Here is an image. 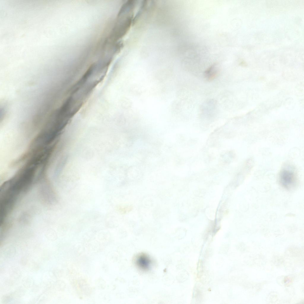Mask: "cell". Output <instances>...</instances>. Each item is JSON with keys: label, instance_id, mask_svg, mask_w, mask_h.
<instances>
[{"label": "cell", "instance_id": "obj_1", "mask_svg": "<svg viewBox=\"0 0 304 304\" xmlns=\"http://www.w3.org/2000/svg\"><path fill=\"white\" fill-rule=\"evenodd\" d=\"M135 266L140 270L144 272L150 270L153 264L151 258L148 254L141 253L136 255L134 259Z\"/></svg>", "mask_w": 304, "mask_h": 304}, {"label": "cell", "instance_id": "obj_3", "mask_svg": "<svg viewBox=\"0 0 304 304\" xmlns=\"http://www.w3.org/2000/svg\"><path fill=\"white\" fill-rule=\"evenodd\" d=\"M218 71L216 66L213 65L209 68L205 72V77L209 81L214 79L218 74Z\"/></svg>", "mask_w": 304, "mask_h": 304}, {"label": "cell", "instance_id": "obj_2", "mask_svg": "<svg viewBox=\"0 0 304 304\" xmlns=\"http://www.w3.org/2000/svg\"><path fill=\"white\" fill-rule=\"evenodd\" d=\"M280 180L281 184L285 188L292 189L294 185L295 182L294 173L291 171L285 169L281 172L280 176Z\"/></svg>", "mask_w": 304, "mask_h": 304}]
</instances>
